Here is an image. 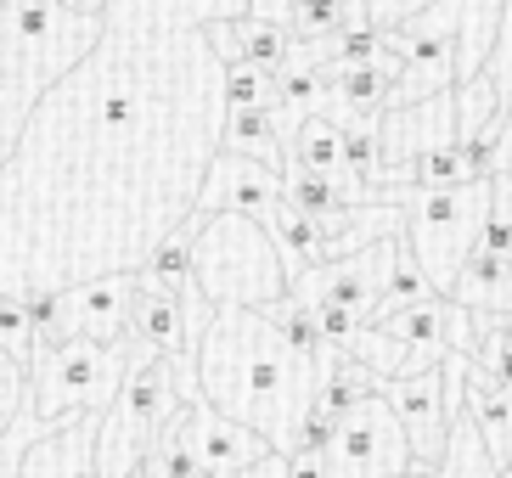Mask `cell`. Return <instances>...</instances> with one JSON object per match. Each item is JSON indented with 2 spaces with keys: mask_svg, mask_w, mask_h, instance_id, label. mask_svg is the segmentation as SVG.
<instances>
[{
  "mask_svg": "<svg viewBox=\"0 0 512 478\" xmlns=\"http://www.w3.org/2000/svg\"><path fill=\"white\" fill-rule=\"evenodd\" d=\"M214 0H107V34L29 113L0 164V293L46 299L141 270L192 220L220 130Z\"/></svg>",
  "mask_w": 512,
  "mask_h": 478,
  "instance_id": "1",
  "label": "cell"
},
{
  "mask_svg": "<svg viewBox=\"0 0 512 478\" xmlns=\"http://www.w3.org/2000/svg\"><path fill=\"white\" fill-rule=\"evenodd\" d=\"M327 360L287 344V332L265 310L226 304L197 338V383H203V400L220 405L226 417L259 428L276 450H293L310 400L327 377Z\"/></svg>",
  "mask_w": 512,
  "mask_h": 478,
  "instance_id": "2",
  "label": "cell"
},
{
  "mask_svg": "<svg viewBox=\"0 0 512 478\" xmlns=\"http://www.w3.org/2000/svg\"><path fill=\"white\" fill-rule=\"evenodd\" d=\"M107 34V0H0V164L29 113Z\"/></svg>",
  "mask_w": 512,
  "mask_h": 478,
  "instance_id": "3",
  "label": "cell"
},
{
  "mask_svg": "<svg viewBox=\"0 0 512 478\" xmlns=\"http://www.w3.org/2000/svg\"><path fill=\"white\" fill-rule=\"evenodd\" d=\"M192 276L214 299V310L226 304H276L293 287V270L282 259V242L271 237V225H259L254 214H192Z\"/></svg>",
  "mask_w": 512,
  "mask_h": 478,
  "instance_id": "4",
  "label": "cell"
},
{
  "mask_svg": "<svg viewBox=\"0 0 512 478\" xmlns=\"http://www.w3.org/2000/svg\"><path fill=\"white\" fill-rule=\"evenodd\" d=\"M141 355H152V349H141L136 338H124V344H102V338L40 344L29 360V411L46 428H68L85 411H107Z\"/></svg>",
  "mask_w": 512,
  "mask_h": 478,
  "instance_id": "5",
  "label": "cell"
},
{
  "mask_svg": "<svg viewBox=\"0 0 512 478\" xmlns=\"http://www.w3.org/2000/svg\"><path fill=\"white\" fill-rule=\"evenodd\" d=\"M181 383H175V360L169 355H141L124 377V389L102 411V434H96V478H136L147 467L152 445L164 428L181 417Z\"/></svg>",
  "mask_w": 512,
  "mask_h": 478,
  "instance_id": "6",
  "label": "cell"
},
{
  "mask_svg": "<svg viewBox=\"0 0 512 478\" xmlns=\"http://www.w3.org/2000/svg\"><path fill=\"white\" fill-rule=\"evenodd\" d=\"M496 180H462V186H406V242L428 282L451 293L462 276L484 220H490Z\"/></svg>",
  "mask_w": 512,
  "mask_h": 478,
  "instance_id": "7",
  "label": "cell"
},
{
  "mask_svg": "<svg viewBox=\"0 0 512 478\" xmlns=\"http://www.w3.org/2000/svg\"><path fill=\"white\" fill-rule=\"evenodd\" d=\"M321 456H327V478H406V473H417L406 422H400V411L389 405L383 389L361 394V400L349 405Z\"/></svg>",
  "mask_w": 512,
  "mask_h": 478,
  "instance_id": "8",
  "label": "cell"
},
{
  "mask_svg": "<svg viewBox=\"0 0 512 478\" xmlns=\"http://www.w3.org/2000/svg\"><path fill=\"white\" fill-rule=\"evenodd\" d=\"M136 293H141V270H113V276H96V282L46 293V299H34V332H40V344H62V338L124 344L130 315H136Z\"/></svg>",
  "mask_w": 512,
  "mask_h": 478,
  "instance_id": "9",
  "label": "cell"
},
{
  "mask_svg": "<svg viewBox=\"0 0 512 478\" xmlns=\"http://www.w3.org/2000/svg\"><path fill=\"white\" fill-rule=\"evenodd\" d=\"M400 242H406V237H383V242L355 248V254L321 259V265L299 270L287 293H299L304 304H344V310H355V315L372 321L377 304H383V287H389V270H394Z\"/></svg>",
  "mask_w": 512,
  "mask_h": 478,
  "instance_id": "10",
  "label": "cell"
},
{
  "mask_svg": "<svg viewBox=\"0 0 512 478\" xmlns=\"http://www.w3.org/2000/svg\"><path fill=\"white\" fill-rule=\"evenodd\" d=\"M254 214L259 225H276L287 214V180L276 164L265 158H248V152H231L220 147L214 152L209 175H203V192H197V209L192 214Z\"/></svg>",
  "mask_w": 512,
  "mask_h": 478,
  "instance_id": "11",
  "label": "cell"
},
{
  "mask_svg": "<svg viewBox=\"0 0 512 478\" xmlns=\"http://www.w3.org/2000/svg\"><path fill=\"white\" fill-rule=\"evenodd\" d=\"M169 434L192 450L197 467H203L209 478H237L248 462H259L265 450H276L271 439L259 434V428L226 417V411H220V405H209V400H186L181 417L169 422Z\"/></svg>",
  "mask_w": 512,
  "mask_h": 478,
  "instance_id": "12",
  "label": "cell"
},
{
  "mask_svg": "<svg viewBox=\"0 0 512 478\" xmlns=\"http://www.w3.org/2000/svg\"><path fill=\"white\" fill-rule=\"evenodd\" d=\"M389 405L400 411L406 422V439H411V456L417 467H434L445 462V445H451V411H445V360L439 366H422L411 377H389L383 383Z\"/></svg>",
  "mask_w": 512,
  "mask_h": 478,
  "instance_id": "13",
  "label": "cell"
},
{
  "mask_svg": "<svg viewBox=\"0 0 512 478\" xmlns=\"http://www.w3.org/2000/svg\"><path fill=\"white\" fill-rule=\"evenodd\" d=\"M462 141V113H456V85L411 107H383V164H411L434 147Z\"/></svg>",
  "mask_w": 512,
  "mask_h": 478,
  "instance_id": "14",
  "label": "cell"
},
{
  "mask_svg": "<svg viewBox=\"0 0 512 478\" xmlns=\"http://www.w3.org/2000/svg\"><path fill=\"white\" fill-rule=\"evenodd\" d=\"M130 338H136L141 349H152V355H181V349H192L181 287H169L164 276L141 270V293H136V315H130Z\"/></svg>",
  "mask_w": 512,
  "mask_h": 478,
  "instance_id": "15",
  "label": "cell"
},
{
  "mask_svg": "<svg viewBox=\"0 0 512 478\" xmlns=\"http://www.w3.org/2000/svg\"><path fill=\"white\" fill-rule=\"evenodd\" d=\"M451 299L467 304L473 315H512V248L473 242L462 276H456Z\"/></svg>",
  "mask_w": 512,
  "mask_h": 478,
  "instance_id": "16",
  "label": "cell"
},
{
  "mask_svg": "<svg viewBox=\"0 0 512 478\" xmlns=\"http://www.w3.org/2000/svg\"><path fill=\"white\" fill-rule=\"evenodd\" d=\"M467 417L479 422V434L496 450V462H512V383L490 377L473 355H467Z\"/></svg>",
  "mask_w": 512,
  "mask_h": 478,
  "instance_id": "17",
  "label": "cell"
},
{
  "mask_svg": "<svg viewBox=\"0 0 512 478\" xmlns=\"http://www.w3.org/2000/svg\"><path fill=\"white\" fill-rule=\"evenodd\" d=\"M220 147L265 158V164H276V169L287 164V135H282V124H276V107H226Z\"/></svg>",
  "mask_w": 512,
  "mask_h": 478,
  "instance_id": "18",
  "label": "cell"
},
{
  "mask_svg": "<svg viewBox=\"0 0 512 478\" xmlns=\"http://www.w3.org/2000/svg\"><path fill=\"white\" fill-rule=\"evenodd\" d=\"M428 293H439V287L428 282V270L417 265L411 242H400V254H394V270H389V287H383V304H377V315L400 310V304H417V299H428ZM377 315H372V321H377Z\"/></svg>",
  "mask_w": 512,
  "mask_h": 478,
  "instance_id": "19",
  "label": "cell"
},
{
  "mask_svg": "<svg viewBox=\"0 0 512 478\" xmlns=\"http://www.w3.org/2000/svg\"><path fill=\"white\" fill-rule=\"evenodd\" d=\"M34 344H40V332H34V304L29 299H6V293H0V349L29 366Z\"/></svg>",
  "mask_w": 512,
  "mask_h": 478,
  "instance_id": "20",
  "label": "cell"
},
{
  "mask_svg": "<svg viewBox=\"0 0 512 478\" xmlns=\"http://www.w3.org/2000/svg\"><path fill=\"white\" fill-rule=\"evenodd\" d=\"M57 434V428H46V422L29 411V400H23V411L12 417V428L0 434V478H17V467H23V450L34 445V439H46Z\"/></svg>",
  "mask_w": 512,
  "mask_h": 478,
  "instance_id": "21",
  "label": "cell"
},
{
  "mask_svg": "<svg viewBox=\"0 0 512 478\" xmlns=\"http://www.w3.org/2000/svg\"><path fill=\"white\" fill-rule=\"evenodd\" d=\"M23 400H29V366L0 349V434L12 428V417L23 411Z\"/></svg>",
  "mask_w": 512,
  "mask_h": 478,
  "instance_id": "22",
  "label": "cell"
},
{
  "mask_svg": "<svg viewBox=\"0 0 512 478\" xmlns=\"http://www.w3.org/2000/svg\"><path fill=\"white\" fill-rule=\"evenodd\" d=\"M237 478H293V456H287V450H265V456L248 462Z\"/></svg>",
  "mask_w": 512,
  "mask_h": 478,
  "instance_id": "23",
  "label": "cell"
},
{
  "mask_svg": "<svg viewBox=\"0 0 512 478\" xmlns=\"http://www.w3.org/2000/svg\"><path fill=\"white\" fill-rule=\"evenodd\" d=\"M293 478H327V456L321 450H293Z\"/></svg>",
  "mask_w": 512,
  "mask_h": 478,
  "instance_id": "24",
  "label": "cell"
}]
</instances>
